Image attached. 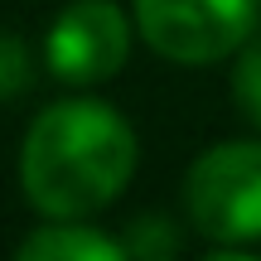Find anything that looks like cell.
Listing matches in <instances>:
<instances>
[{
  "mask_svg": "<svg viewBox=\"0 0 261 261\" xmlns=\"http://www.w3.org/2000/svg\"><path fill=\"white\" fill-rule=\"evenodd\" d=\"M121 242H126V256H140V261H160V256H174L179 252V232H174V223H169L165 213L136 218Z\"/></svg>",
  "mask_w": 261,
  "mask_h": 261,
  "instance_id": "8992f818",
  "label": "cell"
},
{
  "mask_svg": "<svg viewBox=\"0 0 261 261\" xmlns=\"http://www.w3.org/2000/svg\"><path fill=\"white\" fill-rule=\"evenodd\" d=\"M261 0H136V29L169 63H218L252 39Z\"/></svg>",
  "mask_w": 261,
  "mask_h": 261,
  "instance_id": "3957f363",
  "label": "cell"
},
{
  "mask_svg": "<svg viewBox=\"0 0 261 261\" xmlns=\"http://www.w3.org/2000/svg\"><path fill=\"white\" fill-rule=\"evenodd\" d=\"M15 256L19 261H121L126 242L87 227L83 218H54L48 227L29 232L15 247Z\"/></svg>",
  "mask_w": 261,
  "mask_h": 261,
  "instance_id": "5b68a950",
  "label": "cell"
},
{
  "mask_svg": "<svg viewBox=\"0 0 261 261\" xmlns=\"http://www.w3.org/2000/svg\"><path fill=\"white\" fill-rule=\"evenodd\" d=\"M29 83H34V58H29V44H24L19 34H5V29H0V102L24 97Z\"/></svg>",
  "mask_w": 261,
  "mask_h": 261,
  "instance_id": "52a82bcc",
  "label": "cell"
},
{
  "mask_svg": "<svg viewBox=\"0 0 261 261\" xmlns=\"http://www.w3.org/2000/svg\"><path fill=\"white\" fill-rule=\"evenodd\" d=\"M136 174V130L107 102H54L34 116L19 150L24 198L44 218H92Z\"/></svg>",
  "mask_w": 261,
  "mask_h": 261,
  "instance_id": "6da1fadb",
  "label": "cell"
},
{
  "mask_svg": "<svg viewBox=\"0 0 261 261\" xmlns=\"http://www.w3.org/2000/svg\"><path fill=\"white\" fill-rule=\"evenodd\" d=\"M232 97H237V107H242V116L261 130V39L247 44L242 58H237V68H232Z\"/></svg>",
  "mask_w": 261,
  "mask_h": 261,
  "instance_id": "ba28073f",
  "label": "cell"
},
{
  "mask_svg": "<svg viewBox=\"0 0 261 261\" xmlns=\"http://www.w3.org/2000/svg\"><path fill=\"white\" fill-rule=\"evenodd\" d=\"M184 208L194 232L208 242H261V140H227L203 150L184 174Z\"/></svg>",
  "mask_w": 261,
  "mask_h": 261,
  "instance_id": "7a4b0ae2",
  "label": "cell"
},
{
  "mask_svg": "<svg viewBox=\"0 0 261 261\" xmlns=\"http://www.w3.org/2000/svg\"><path fill=\"white\" fill-rule=\"evenodd\" d=\"M130 54V24L112 0H73L44 39V63L58 83H107Z\"/></svg>",
  "mask_w": 261,
  "mask_h": 261,
  "instance_id": "277c9868",
  "label": "cell"
}]
</instances>
